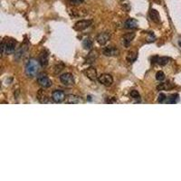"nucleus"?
Here are the masks:
<instances>
[{
	"instance_id": "obj_1",
	"label": "nucleus",
	"mask_w": 181,
	"mask_h": 181,
	"mask_svg": "<svg viewBox=\"0 0 181 181\" xmlns=\"http://www.w3.org/2000/svg\"><path fill=\"white\" fill-rule=\"evenodd\" d=\"M39 61L35 59H30L25 65V73L28 77H34L39 70Z\"/></svg>"
},
{
	"instance_id": "obj_2",
	"label": "nucleus",
	"mask_w": 181,
	"mask_h": 181,
	"mask_svg": "<svg viewBox=\"0 0 181 181\" xmlns=\"http://www.w3.org/2000/svg\"><path fill=\"white\" fill-rule=\"evenodd\" d=\"M16 46V42L14 39H8L6 41H3L1 44L2 53H12L15 52Z\"/></svg>"
},
{
	"instance_id": "obj_3",
	"label": "nucleus",
	"mask_w": 181,
	"mask_h": 181,
	"mask_svg": "<svg viewBox=\"0 0 181 181\" xmlns=\"http://www.w3.org/2000/svg\"><path fill=\"white\" fill-rule=\"evenodd\" d=\"M60 81L65 86H72L74 84V77L70 73H65L60 76Z\"/></svg>"
},
{
	"instance_id": "obj_4",
	"label": "nucleus",
	"mask_w": 181,
	"mask_h": 181,
	"mask_svg": "<svg viewBox=\"0 0 181 181\" xmlns=\"http://www.w3.org/2000/svg\"><path fill=\"white\" fill-rule=\"evenodd\" d=\"M52 100L56 103L63 102L65 100V93L61 90H55L52 93Z\"/></svg>"
},
{
	"instance_id": "obj_5",
	"label": "nucleus",
	"mask_w": 181,
	"mask_h": 181,
	"mask_svg": "<svg viewBox=\"0 0 181 181\" xmlns=\"http://www.w3.org/2000/svg\"><path fill=\"white\" fill-rule=\"evenodd\" d=\"M92 20H80L77 23H75L73 29L76 31H82L85 30L86 28H88L91 24H92Z\"/></svg>"
},
{
	"instance_id": "obj_6",
	"label": "nucleus",
	"mask_w": 181,
	"mask_h": 181,
	"mask_svg": "<svg viewBox=\"0 0 181 181\" xmlns=\"http://www.w3.org/2000/svg\"><path fill=\"white\" fill-rule=\"evenodd\" d=\"M98 80H99L100 83H102V85H105V86H111L113 82L112 76L108 73H103V74L100 75L98 77Z\"/></svg>"
},
{
	"instance_id": "obj_7",
	"label": "nucleus",
	"mask_w": 181,
	"mask_h": 181,
	"mask_svg": "<svg viewBox=\"0 0 181 181\" xmlns=\"http://www.w3.org/2000/svg\"><path fill=\"white\" fill-rule=\"evenodd\" d=\"M110 39H111V34L107 32L101 33L96 37V41L98 42V44L100 45H105L109 42Z\"/></svg>"
},
{
	"instance_id": "obj_8",
	"label": "nucleus",
	"mask_w": 181,
	"mask_h": 181,
	"mask_svg": "<svg viewBox=\"0 0 181 181\" xmlns=\"http://www.w3.org/2000/svg\"><path fill=\"white\" fill-rule=\"evenodd\" d=\"M37 82L43 88H49L52 86V81L47 76L43 75V74H41L37 77Z\"/></svg>"
},
{
	"instance_id": "obj_9",
	"label": "nucleus",
	"mask_w": 181,
	"mask_h": 181,
	"mask_svg": "<svg viewBox=\"0 0 181 181\" xmlns=\"http://www.w3.org/2000/svg\"><path fill=\"white\" fill-rule=\"evenodd\" d=\"M39 63L43 67H45L49 63V53L46 50H44L39 56Z\"/></svg>"
},
{
	"instance_id": "obj_10",
	"label": "nucleus",
	"mask_w": 181,
	"mask_h": 181,
	"mask_svg": "<svg viewBox=\"0 0 181 181\" xmlns=\"http://www.w3.org/2000/svg\"><path fill=\"white\" fill-rule=\"evenodd\" d=\"M102 53L106 56H117V55H119L120 51L113 46H109V47H105L103 49Z\"/></svg>"
},
{
	"instance_id": "obj_11",
	"label": "nucleus",
	"mask_w": 181,
	"mask_h": 181,
	"mask_svg": "<svg viewBox=\"0 0 181 181\" xmlns=\"http://www.w3.org/2000/svg\"><path fill=\"white\" fill-rule=\"evenodd\" d=\"M83 73L92 81H95L97 79V71L93 67H90L83 71Z\"/></svg>"
},
{
	"instance_id": "obj_12",
	"label": "nucleus",
	"mask_w": 181,
	"mask_h": 181,
	"mask_svg": "<svg viewBox=\"0 0 181 181\" xmlns=\"http://www.w3.org/2000/svg\"><path fill=\"white\" fill-rule=\"evenodd\" d=\"M139 26V23L134 18H129L124 23V27L127 29H135Z\"/></svg>"
},
{
	"instance_id": "obj_13",
	"label": "nucleus",
	"mask_w": 181,
	"mask_h": 181,
	"mask_svg": "<svg viewBox=\"0 0 181 181\" xmlns=\"http://www.w3.org/2000/svg\"><path fill=\"white\" fill-rule=\"evenodd\" d=\"M151 61H153L152 63H157L158 64H160V65H166V64H168L169 63H170V59L169 58V57H159V56H154L152 59H151Z\"/></svg>"
},
{
	"instance_id": "obj_14",
	"label": "nucleus",
	"mask_w": 181,
	"mask_h": 181,
	"mask_svg": "<svg viewBox=\"0 0 181 181\" xmlns=\"http://www.w3.org/2000/svg\"><path fill=\"white\" fill-rule=\"evenodd\" d=\"M37 99L41 103H48L49 102V97L47 93L44 90H40L37 93Z\"/></svg>"
},
{
	"instance_id": "obj_15",
	"label": "nucleus",
	"mask_w": 181,
	"mask_h": 181,
	"mask_svg": "<svg viewBox=\"0 0 181 181\" xmlns=\"http://www.w3.org/2000/svg\"><path fill=\"white\" fill-rule=\"evenodd\" d=\"M65 102L66 103H70V104H77V103L82 102V101L81 97L71 94V95H68L65 98Z\"/></svg>"
},
{
	"instance_id": "obj_16",
	"label": "nucleus",
	"mask_w": 181,
	"mask_h": 181,
	"mask_svg": "<svg viewBox=\"0 0 181 181\" xmlns=\"http://www.w3.org/2000/svg\"><path fill=\"white\" fill-rule=\"evenodd\" d=\"M135 37V34L134 33H129V34H126L124 36H123V44L126 47H129V45L131 44V43L132 42V40L134 39Z\"/></svg>"
},
{
	"instance_id": "obj_17",
	"label": "nucleus",
	"mask_w": 181,
	"mask_h": 181,
	"mask_svg": "<svg viewBox=\"0 0 181 181\" xmlns=\"http://www.w3.org/2000/svg\"><path fill=\"white\" fill-rule=\"evenodd\" d=\"M150 19L153 22H155V23H160V15L159 12L156 9H151L150 10Z\"/></svg>"
},
{
	"instance_id": "obj_18",
	"label": "nucleus",
	"mask_w": 181,
	"mask_h": 181,
	"mask_svg": "<svg viewBox=\"0 0 181 181\" xmlns=\"http://www.w3.org/2000/svg\"><path fill=\"white\" fill-rule=\"evenodd\" d=\"M92 45H93V43L90 38H85L82 41V47L85 50H91L92 48Z\"/></svg>"
},
{
	"instance_id": "obj_19",
	"label": "nucleus",
	"mask_w": 181,
	"mask_h": 181,
	"mask_svg": "<svg viewBox=\"0 0 181 181\" xmlns=\"http://www.w3.org/2000/svg\"><path fill=\"white\" fill-rule=\"evenodd\" d=\"M138 57V53L135 52V51H131L130 53H128V55H127V60L130 62V63H133L136 61Z\"/></svg>"
},
{
	"instance_id": "obj_20",
	"label": "nucleus",
	"mask_w": 181,
	"mask_h": 181,
	"mask_svg": "<svg viewBox=\"0 0 181 181\" xmlns=\"http://www.w3.org/2000/svg\"><path fill=\"white\" fill-rule=\"evenodd\" d=\"M179 94L175 93V94H171L169 98H167V102L168 103H176L179 101Z\"/></svg>"
},
{
	"instance_id": "obj_21",
	"label": "nucleus",
	"mask_w": 181,
	"mask_h": 181,
	"mask_svg": "<svg viewBox=\"0 0 181 181\" xmlns=\"http://www.w3.org/2000/svg\"><path fill=\"white\" fill-rule=\"evenodd\" d=\"M165 78H166V76H165V73H164L163 72L160 71V72H158V73H156V79H157L158 81L162 82V81L165 80Z\"/></svg>"
},
{
	"instance_id": "obj_22",
	"label": "nucleus",
	"mask_w": 181,
	"mask_h": 181,
	"mask_svg": "<svg viewBox=\"0 0 181 181\" xmlns=\"http://www.w3.org/2000/svg\"><path fill=\"white\" fill-rule=\"evenodd\" d=\"M96 53V51L95 52H92V53H89V55H88V58H87V60L86 61H88V63H92L95 59H96V57H97V55H93L94 53Z\"/></svg>"
},
{
	"instance_id": "obj_23",
	"label": "nucleus",
	"mask_w": 181,
	"mask_h": 181,
	"mask_svg": "<svg viewBox=\"0 0 181 181\" xmlns=\"http://www.w3.org/2000/svg\"><path fill=\"white\" fill-rule=\"evenodd\" d=\"M63 68H64V65H63V63H59V64H57V65L54 67V73H55V74L59 73L61 71L63 70Z\"/></svg>"
},
{
	"instance_id": "obj_24",
	"label": "nucleus",
	"mask_w": 181,
	"mask_h": 181,
	"mask_svg": "<svg viewBox=\"0 0 181 181\" xmlns=\"http://www.w3.org/2000/svg\"><path fill=\"white\" fill-rule=\"evenodd\" d=\"M131 96L133 99H135V100H140V99H141L140 93L138 92V91H135V90H133V91L131 92Z\"/></svg>"
},
{
	"instance_id": "obj_25",
	"label": "nucleus",
	"mask_w": 181,
	"mask_h": 181,
	"mask_svg": "<svg viewBox=\"0 0 181 181\" xmlns=\"http://www.w3.org/2000/svg\"><path fill=\"white\" fill-rule=\"evenodd\" d=\"M166 100H167V96H166V94H165V93H160V95H159V99H158V102H159L160 103H162V102H164Z\"/></svg>"
},
{
	"instance_id": "obj_26",
	"label": "nucleus",
	"mask_w": 181,
	"mask_h": 181,
	"mask_svg": "<svg viewBox=\"0 0 181 181\" xmlns=\"http://www.w3.org/2000/svg\"><path fill=\"white\" fill-rule=\"evenodd\" d=\"M71 5H80L84 2V0H70L69 1Z\"/></svg>"
},
{
	"instance_id": "obj_27",
	"label": "nucleus",
	"mask_w": 181,
	"mask_h": 181,
	"mask_svg": "<svg viewBox=\"0 0 181 181\" xmlns=\"http://www.w3.org/2000/svg\"><path fill=\"white\" fill-rule=\"evenodd\" d=\"M179 45L181 46V41H179Z\"/></svg>"
}]
</instances>
